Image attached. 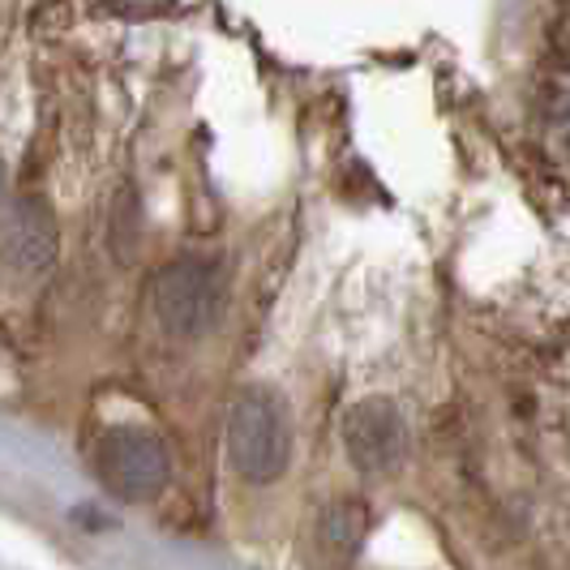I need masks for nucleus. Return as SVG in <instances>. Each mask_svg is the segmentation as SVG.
I'll list each match as a JSON object with an SVG mask.
<instances>
[{
	"label": "nucleus",
	"instance_id": "7ed1b4c3",
	"mask_svg": "<svg viewBox=\"0 0 570 570\" xmlns=\"http://www.w3.org/2000/svg\"><path fill=\"white\" fill-rule=\"evenodd\" d=\"M95 472L120 502H155L171 476L168 446L142 425H116L95 446Z\"/></svg>",
	"mask_w": 570,
	"mask_h": 570
},
{
	"label": "nucleus",
	"instance_id": "f03ea898",
	"mask_svg": "<svg viewBox=\"0 0 570 570\" xmlns=\"http://www.w3.org/2000/svg\"><path fill=\"white\" fill-rule=\"evenodd\" d=\"M150 301L168 335L198 340L215 326V317L224 309V271L210 257H176L155 275Z\"/></svg>",
	"mask_w": 570,
	"mask_h": 570
},
{
	"label": "nucleus",
	"instance_id": "1a4fd4ad",
	"mask_svg": "<svg viewBox=\"0 0 570 570\" xmlns=\"http://www.w3.org/2000/svg\"><path fill=\"white\" fill-rule=\"evenodd\" d=\"M0 194H4V164H0Z\"/></svg>",
	"mask_w": 570,
	"mask_h": 570
},
{
	"label": "nucleus",
	"instance_id": "20e7f679",
	"mask_svg": "<svg viewBox=\"0 0 570 570\" xmlns=\"http://www.w3.org/2000/svg\"><path fill=\"white\" fill-rule=\"evenodd\" d=\"M57 215L43 198H18L0 219V275L4 279H39L57 262Z\"/></svg>",
	"mask_w": 570,
	"mask_h": 570
},
{
	"label": "nucleus",
	"instance_id": "f257e3e1",
	"mask_svg": "<svg viewBox=\"0 0 570 570\" xmlns=\"http://www.w3.org/2000/svg\"><path fill=\"white\" fill-rule=\"evenodd\" d=\"M292 459V425L287 407L266 386H245L228 407V463L240 481L271 485Z\"/></svg>",
	"mask_w": 570,
	"mask_h": 570
},
{
	"label": "nucleus",
	"instance_id": "6e6552de",
	"mask_svg": "<svg viewBox=\"0 0 570 570\" xmlns=\"http://www.w3.org/2000/svg\"><path fill=\"white\" fill-rule=\"evenodd\" d=\"M112 4H120V9H138V13H150V9L171 4V0H112Z\"/></svg>",
	"mask_w": 570,
	"mask_h": 570
},
{
	"label": "nucleus",
	"instance_id": "423d86ee",
	"mask_svg": "<svg viewBox=\"0 0 570 570\" xmlns=\"http://www.w3.org/2000/svg\"><path fill=\"white\" fill-rule=\"evenodd\" d=\"M365 528H370V511L361 502H352V498H340L317 519V544H322V553L331 562H347L365 541Z\"/></svg>",
	"mask_w": 570,
	"mask_h": 570
},
{
	"label": "nucleus",
	"instance_id": "0eeeda50",
	"mask_svg": "<svg viewBox=\"0 0 570 570\" xmlns=\"http://www.w3.org/2000/svg\"><path fill=\"white\" fill-rule=\"evenodd\" d=\"M549 134H553V146L570 159V65L567 73L558 78L553 104H549Z\"/></svg>",
	"mask_w": 570,
	"mask_h": 570
},
{
	"label": "nucleus",
	"instance_id": "39448f33",
	"mask_svg": "<svg viewBox=\"0 0 570 570\" xmlns=\"http://www.w3.org/2000/svg\"><path fill=\"white\" fill-rule=\"evenodd\" d=\"M343 446H347V459L370 476L395 472L407 459V425H403L400 407L382 395L347 407L343 412Z\"/></svg>",
	"mask_w": 570,
	"mask_h": 570
}]
</instances>
